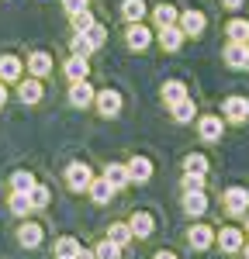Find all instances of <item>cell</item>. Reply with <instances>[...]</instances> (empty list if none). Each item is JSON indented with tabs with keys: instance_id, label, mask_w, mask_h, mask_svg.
Instances as JSON below:
<instances>
[{
	"instance_id": "cell-5",
	"label": "cell",
	"mask_w": 249,
	"mask_h": 259,
	"mask_svg": "<svg viewBox=\"0 0 249 259\" xmlns=\"http://www.w3.org/2000/svg\"><path fill=\"white\" fill-rule=\"evenodd\" d=\"M94 97H97V94H94V87H90L87 80H76L73 87H69V104H73V107H90Z\"/></svg>"
},
{
	"instance_id": "cell-31",
	"label": "cell",
	"mask_w": 249,
	"mask_h": 259,
	"mask_svg": "<svg viewBox=\"0 0 249 259\" xmlns=\"http://www.w3.org/2000/svg\"><path fill=\"white\" fill-rule=\"evenodd\" d=\"M35 187V177L28 173V169H18V173H11V190H21V194H28Z\"/></svg>"
},
{
	"instance_id": "cell-30",
	"label": "cell",
	"mask_w": 249,
	"mask_h": 259,
	"mask_svg": "<svg viewBox=\"0 0 249 259\" xmlns=\"http://www.w3.org/2000/svg\"><path fill=\"white\" fill-rule=\"evenodd\" d=\"M228 38L232 41H246L249 45V21H242V18H235V21H228Z\"/></svg>"
},
{
	"instance_id": "cell-15",
	"label": "cell",
	"mask_w": 249,
	"mask_h": 259,
	"mask_svg": "<svg viewBox=\"0 0 249 259\" xmlns=\"http://www.w3.org/2000/svg\"><path fill=\"white\" fill-rule=\"evenodd\" d=\"M87 194H90V200H94V204H111V197H114L118 190H114V187H111L104 177H94V183H90V190H87Z\"/></svg>"
},
{
	"instance_id": "cell-17",
	"label": "cell",
	"mask_w": 249,
	"mask_h": 259,
	"mask_svg": "<svg viewBox=\"0 0 249 259\" xmlns=\"http://www.w3.org/2000/svg\"><path fill=\"white\" fill-rule=\"evenodd\" d=\"M62 69H66V76H69L73 83H76V80H87V76H90V62H87V56H69Z\"/></svg>"
},
{
	"instance_id": "cell-8",
	"label": "cell",
	"mask_w": 249,
	"mask_h": 259,
	"mask_svg": "<svg viewBox=\"0 0 249 259\" xmlns=\"http://www.w3.org/2000/svg\"><path fill=\"white\" fill-rule=\"evenodd\" d=\"M24 73V62L18 56H0V80L4 83H18Z\"/></svg>"
},
{
	"instance_id": "cell-23",
	"label": "cell",
	"mask_w": 249,
	"mask_h": 259,
	"mask_svg": "<svg viewBox=\"0 0 249 259\" xmlns=\"http://www.w3.org/2000/svg\"><path fill=\"white\" fill-rule=\"evenodd\" d=\"M184 97H187V87H184L180 80H170V83H163V104H166V107L180 104Z\"/></svg>"
},
{
	"instance_id": "cell-44",
	"label": "cell",
	"mask_w": 249,
	"mask_h": 259,
	"mask_svg": "<svg viewBox=\"0 0 249 259\" xmlns=\"http://www.w3.org/2000/svg\"><path fill=\"white\" fill-rule=\"evenodd\" d=\"M56 259H73V256H56Z\"/></svg>"
},
{
	"instance_id": "cell-38",
	"label": "cell",
	"mask_w": 249,
	"mask_h": 259,
	"mask_svg": "<svg viewBox=\"0 0 249 259\" xmlns=\"http://www.w3.org/2000/svg\"><path fill=\"white\" fill-rule=\"evenodd\" d=\"M204 187V173H184V190H201Z\"/></svg>"
},
{
	"instance_id": "cell-27",
	"label": "cell",
	"mask_w": 249,
	"mask_h": 259,
	"mask_svg": "<svg viewBox=\"0 0 249 259\" xmlns=\"http://www.w3.org/2000/svg\"><path fill=\"white\" fill-rule=\"evenodd\" d=\"M107 239L111 242H118V245H128V242L135 239V232H132V225H121V221H114V225H111V232H107Z\"/></svg>"
},
{
	"instance_id": "cell-32",
	"label": "cell",
	"mask_w": 249,
	"mask_h": 259,
	"mask_svg": "<svg viewBox=\"0 0 249 259\" xmlns=\"http://www.w3.org/2000/svg\"><path fill=\"white\" fill-rule=\"evenodd\" d=\"M94 256H97V259H118V256H121V245H118V242H111V239H104V242H97Z\"/></svg>"
},
{
	"instance_id": "cell-12",
	"label": "cell",
	"mask_w": 249,
	"mask_h": 259,
	"mask_svg": "<svg viewBox=\"0 0 249 259\" xmlns=\"http://www.w3.org/2000/svg\"><path fill=\"white\" fill-rule=\"evenodd\" d=\"M104 180H107L114 190H121V187H128V183H132V173H128V166H121V162H107Z\"/></svg>"
},
{
	"instance_id": "cell-36",
	"label": "cell",
	"mask_w": 249,
	"mask_h": 259,
	"mask_svg": "<svg viewBox=\"0 0 249 259\" xmlns=\"http://www.w3.org/2000/svg\"><path fill=\"white\" fill-rule=\"evenodd\" d=\"M83 35H87V38L94 41V49H101V45H104V38H107V31H104V24H97V21H94V24H90V28L83 31Z\"/></svg>"
},
{
	"instance_id": "cell-19",
	"label": "cell",
	"mask_w": 249,
	"mask_h": 259,
	"mask_svg": "<svg viewBox=\"0 0 249 259\" xmlns=\"http://www.w3.org/2000/svg\"><path fill=\"white\" fill-rule=\"evenodd\" d=\"M18 97H21V104H38V100H42V80H38V76L21 80L18 83Z\"/></svg>"
},
{
	"instance_id": "cell-45",
	"label": "cell",
	"mask_w": 249,
	"mask_h": 259,
	"mask_svg": "<svg viewBox=\"0 0 249 259\" xmlns=\"http://www.w3.org/2000/svg\"><path fill=\"white\" fill-rule=\"evenodd\" d=\"M246 259H249V245H246Z\"/></svg>"
},
{
	"instance_id": "cell-25",
	"label": "cell",
	"mask_w": 249,
	"mask_h": 259,
	"mask_svg": "<svg viewBox=\"0 0 249 259\" xmlns=\"http://www.w3.org/2000/svg\"><path fill=\"white\" fill-rule=\"evenodd\" d=\"M170 114H173V121L187 124V121H190L194 114H197V107H194V100H190V97H184L180 104H173V107H170Z\"/></svg>"
},
{
	"instance_id": "cell-29",
	"label": "cell",
	"mask_w": 249,
	"mask_h": 259,
	"mask_svg": "<svg viewBox=\"0 0 249 259\" xmlns=\"http://www.w3.org/2000/svg\"><path fill=\"white\" fill-rule=\"evenodd\" d=\"M152 18H156V24H159V28H166V24H177V21H180V14H177V7L159 4V7L152 11Z\"/></svg>"
},
{
	"instance_id": "cell-28",
	"label": "cell",
	"mask_w": 249,
	"mask_h": 259,
	"mask_svg": "<svg viewBox=\"0 0 249 259\" xmlns=\"http://www.w3.org/2000/svg\"><path fill=\"white\" fill-rule=\"evenodd\" d=\"M28 200H31V207L38 211V207H49V200H52V190L45 187V183H35L31 190H28Z\"/></svg>"
},
{
	"instance_id": "cell-42",
	"label": "cell",
	"mask_w": 249,
	"mask_h": 259,
	"mask_svg": "<svg viewBox=\"0 0 249 259\" xmlns=\"http://www.w3.org/2000/svg\"><path fill=\"white\" fill-rule=\"evenodd\" d=\"M225 7H242V0H222Z\"/></svg>"
},
{
	"instance_id": "cell-6",
	"label": "cell",
	"mask_w": 249,
	"mask_h": 259,
	"mask_svg": "<svg viewBox=\"0 0 249 259\" xmlns=\"http://www.w3.org/2000/svg\"><path fill=\"white\" fill-rule=\"evenodd\" d=\"M177 24L184 28V35H190V38H197V35L204 31V24H208V21H204V14H201V11H184Z\"/></svg>"
},
{
	"instance_id": "cell-22",
	"label": "cell",
	"mask_w": 249,
	"mask_h": 259,
	"mask_svg": "<svg viewBox=\"0 0 249 259\" xmlns=\"http://www.w3.org/2000/svg\"><path fill=\"white\" fill-rule=\"evenodd\" d=\"M184 211H187V214H194V218L204 214V211H208V197L201 194V190H184Z\"/></svg>"
},
{
	"instance_id": "cell-16",
	"label": "cell",
	"mask_w": 249,
	"mask_h": 259,
	"mask_svg": "<svg viewBox=\"0 0 249 259\" xmlns=\"http://www.w3.org/2000/svg\"><path fill=\"white\" fill-rule=\"evenodd\" d=\"M128 173H132V183H145V180L152 177V159L132 156V159H128Z\"/></svg>"
},
{
	"instance_id": "cell-13",
	"label": "cell",
	"mask_w": 249,
	"mask_h": 259,
	"mask_svg": "<svg viewBox=\"0 0 249 259\" xmlns=\"http://www.w3.org/2000/svg\"><path fill=\"white\" fill-rule=\"evenodd\" d=\"M124 41H128V49H135V52H142L145 45L152 41V35H149V28H145L142 21H139V24H128V35H124Z\"/></svg>"
},
{
	"instance_id": "cell-3",
	"label": "cell",
	"mask_w": 249,
	"mask_h": 259,
	"mask_svg": "<svg viewBox=\"0 0 249 259\" xmlns=\"http://www.w3.org/2000/svg\"><path fill=\"white\" fill-rule=\"evenodd\" d=\"M246 207H249V194L242 187H228L225 190V211L228 214H246Z\"/></svg>"
},
{
	"instance_id": "cell-34",
	"label": "cell",
	"mask_w": 249,
	"mask_h": 259,
	"mask_svg": "<svg viewBox=\"0 0 249 259\" xmlns=\"http://www.w3.org/2000/svg\"><path fill=\"white\" fill-rule=\"evenodd\" d=\"M69 49H73V56H90V52H94V41L87 38L83 31H76L73 41H69Z\"/></svg>"
},
{
	"instance_id": "cell-10",
	"label": "cell",
	"mask_w": 249,
	"mask_h": 259,
	"mask_svg": "<svg viewBox=\"0 0 249 259\" xmlns=\"http://www.w3.org/2000/svg\"><path fill=\"white\" fill-rule=\"evenodd\" d=\"M159 45H163L166 52H177V49L184 45V28H180V24H166V28H159Z\"/></svg>"
},
{
	"instance_id": "cell-4",
	"label": "cell",
	"mask_w": 249,
	"mask_h": 259,
	"mask_svg": "<svg viewBox=\"0 0 249 259\" xmlns=\"http://www.w3.org/2000/svg\"><path fill=\"white\" fill-rule=\"evenodd\" d=\"M42 239H45V232H42V225H35V221H24L18 228V242L24 249H38Z\"/></svg>"
},
{
	"instance_id": "cell-35",
	"label": "cell",
	"mask_w": 249,
	"mask_h": 259,
	"mask_svg": "<svg viewBox=\"0 0 249 259\" xmlns=\"http://www.w3.org/2000/svg\"><path fill=\"white\" fill-rule=\"evenodd\" d=\"M184 173H208V159L201 152H190L184 159Z\"/></svg>"
},
{
	"instance_id": "cell-41",
	"label": "cell",
	"mask_w": 249,
	"mask_h": 259,
	"mask_svg": "<svg viewBox=\"0 0 249 259\" xmlns=\"http://www.w3.org/2000/svg\"><path fill=\"white\" fill-rule=\"evenodd\" d=\"M7 104V87H4V80H0V107Z\"/></svg>"
},
{
	"instance_id": "cell-1",
	"label": "cell",
	"mask_w": 249,
	"mask_h": 259,
	"mask_svg": "<svg viewBox=\"0 0 249 259\" xmlns=\"http://www.w3.org/2000/svg\"><path fill=\"white\" fill-rule=\"evenodd\" d=\"M90 183H94V173H90L87 162H69V166H66V187H69L73 194L90 190Z\"/></svg>"
},
{
	"instance_id": "cell-21",
	"label": "cell",
	"mask_w": 249,
	"mask_h": 259,
	"mask_svg": "<svg viewBox=\"0 0 249 259\" xmlns=\"http://www.w3.org/2000/svg\"><path fill=\"white\" fill-rule=\"evenodd\" d=\"M187 242H190V249H208V245L215 242V228H208V225H194V228L187 232Z\"/></svg>"
},
{
	"instance_id": "cell-40",
	"label": "cell",
	"mask_w": 249,
	"mask_h": 259,
	"mask_svg": "<svg viewBox=\"0 0 249 259\" xmlns=\"http://www.w3.org/2000/svg\"><path fill=\"white\" fill-rule=\"evenodd\" d=\"M73 259H97V256H94L90 249H83V245H80V249H76V256H73Z\"/></svg>"
},
{
	"instance_id": "cell-43",
	"label": "cell",
	"mask_w": 249,
	"mask_h": 259,
	"mask_svg": "<svg viewBox=\"0 0 249 259\" xmlns=\"http://www.w3.org/2000/svg\"><path fill=\"white\" fill-rule=\"evenodd\" d=\"M156 259H177L173 252H156Z\"/></svg>"
},
{
	"instance_id": "cell-7",
	"label": "cell",
	"mask_w": 249,
	"mask_h": 259,
	"mask_svg": "<svg viewBox=\"0 0 249 259\" xmlns=\"http://www.w3.org/2000/svg\"><path fill=\"white\" fill-rule=\"evenodd\" d=\"M222 114H225L228 121H246L249 118V100L246 97H225Z\"/></svg>"
},
{
	"instance_id": "cell-11",
	"label": "cell",
	"mask_w": 249,
	"mask_h": 259,
	"mask_svg": "<svg viewBox=\"0 0 249 259\" xmlns=\"http://www.w3.org/2000/svg\"><path fill=\"white\" fill-rule=\"evenodd\" d=\"M246 59H249V45L246 41H228L225 49V62L232 69H246Z\"/></svg>"
},
{
	"instance_id": "cell-39",
	"label": "cell",
	"mask_w": 249,
	"mask_h": 259,
	"mask_svg": "<svg viewBox=\"0 0 249 259\" xmlns=\"http://www.w3.org/2000/svg\"><path fill=\"white\" fill-rule=\"evenodd\" d=\"M62 7H66V14L73 18V14H80V11H87V0H62Z\"/></svg>"
},
{
	"instance_id": "cell-26",
	"label": "cell",
	"mask_w": 249,
	"mask_h": 259,
	"mask_svg": "<svg viewBox=\"0 0 249 259\" xmlns=\"http://www.w3.org/2000/svg\"><path fill=\"white\" fill-rule=\"evenodd\" d=\"M121 14H124L128 24H139V21L145 18V4H142V0H124V4H121Z\"/></svg>"
},
{
	"instance_id": "cell-20",
	"label": "cell",
	"mask_w": 249,
	"mask_h": 259,
	"mask_svg": "<svg viewBox=\"0 0 249 259\" xmlns=\"http://www.w3.org/2000/svg\"><path fill=\"white\" fill-rule=\"evenodd\" d=\"M28 73H31V76H49V73H52V56H49V52H31V56H28Z\"/></svg>"
},
{
	"instance_id": "cell-9",
	"label": "cell",
	"mask_w": 249,
	"mask_h": 259,
	"mask_svg": "<svg viewBox=\"0 0 249 259\" xmlns=\"http://www.w3.org/2000/svg\"><path fill=\"white\" fill-rule=\"evenodd\" d=\"M197 132H201V139H204V142H218L222 135H225V124H222V118L208 114V118L197 121Z\"/></svg>"
},
{
	"instance_id": "cell-14",
	"label": "cell",
	"mask_w": 249,
	"mask_h": 259,
	"mask_svg": "<svg viewBox=\"0 0 249 259\" xmlns=\"http://www.w3.org/2000/svg\"><path fill=\"white\" fill-rule=\"evenodd\" d=\"M128 225H132V232H135V239H149V235H152V228H156V218H152L149 211H135Z\"/></svg>"
},
{
	"instance_id": "cell-47",
	"label": "cell",
	"mask_w": 249,
	"mask_h": 259,
	"mask_svg": "<svg viewBox=\"0 0 249 259\" xmlns=\"http://www.w3.org/2000/svg\"><path fill=\"white\" fill-rule=\"evenodd\" d=\"M246 69H249V59H246Z\"/></svg>"
},
{
	"instance_id": "cell-2",
	"label": "cell",
	"mask_w": 249,
	"mask_h": 259,
	"mask_svg": "<svg viewBox=\"0 0 249 259\" xmlns=\"http://www.w3.org/2000/svg\"><path fill=\"white\" fill-rule=\"evenodd\" d=\"M94 104H97L101 118H118V111H121V94H118V90H101V94L94 97Z\"/></svg>"
},
{
	"instance_id": "cell-24",
	"label": "cell",
	"mask_w": 249,
	"mask_h": 259,
	"mask_svg": "<svg viewBox=\"0 0 249 259\" xmlns=\"http://www.w3.org/2000/svg\"><path fill=\"white\" fill-rule=\"evenodd\" d=\"M35 207H31V200L28 194H21V190H11V214H18V218H28Z\"/></svg>"
},
{
	"instance_id": "cell-37",
	"label": "cell",
	"mask_w": 249,
	"mask_h": 259,
	"mask_svg": "<svg viewBox=\"0 0 249 259\" xmlns=\"http://www.w3.org/2000/svg\"><path fill=\"white\" fill-rule=\"evenodd\" d=\"M94 24V14L90 11H80V14H73V31H87Z\"/></svg>"
},
{
	"instance_id": "cell-18",
	"label": "cell",
	"mask_w": 249,
	"mask_h": 259,
	"mask_svg": "<svg viewBox=\"0 0 249 259\" xmlns=\"http://www.w3.org/2000/svg\"><path fill=\"white\" fill-rule=\"evenodd\" d=\"M218 245H222V252L235 256V252L242 249V232H239V228H222V232H218Z\"/></svg>"
},
{
	"instance_id": "cell-33",
	"label": "cell",
	"mask_w": 249,
	"mask_h": 259,
	"mask_svg": "<svg viewBox=\"0 0 249 259\" xmlns=\"http://www.w3.org/2000/svg\"><path fill=\"white\" fill-rule=\"evenodd\" d=\"M76 249H80V239H73V235H62L59 242H56V256H76Z\"/></svg>"
},
{
	"instance_id": "cell-46",
	"label": "cell",
	"mask_w": 249,
	"mask_h": 259,
	"mask_svg": "<svg viewBox=\"0 0 249 259\" xmlns=\"http://www.w3.org/2000/svg\"><path fill=\"white\" fill-rule=\"evenodd\" d=\"M246 232H249V221H246Z\"/></svg>"
}]
</instances>
